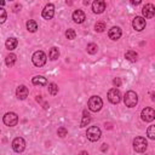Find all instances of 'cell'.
<instances>
[{
	"label": "cell",
	"instance_id": "cell-32",
	"mask_svg": "<svg viewBox=\"0 0 155 155\" xmlns=\"http://www.w3.org/2000/svg\"><path fill=\"white\" fill-rule=\"evenodd\" d=\"M13 8H15L13 11H15V12H17V11H19V10H21V5H18V4H17V5H15V7H13Z\"/></svg>",
	"mask_w": 155,
	"mask_h": 155
},
{
	"label": "cell",
	"instance_id": "cell-3",
	"mask_svg": "<svg viewBox=\"0 0 155 155\" xmlns=\"http://www.w3.org/2000/svg\"><path fill=\"white\" fill-rule=\"evenodd\" d=\"M147 147H148V142H147V139L144 137H136L133 139V148H134V150L137 153L145 151Z\"/></svg>",
	"mask_w": 155,
	"mask_h": 155
},
{
	"label": "cell",
	"instance_id": "cell-19",
	"mask_svg": "<svg viewBox=\"0 0 155 155\" xmlns=\"http://www.w3.org/2000/svg\"><path fill=\"white\" fill-rule=\"evenodd\" d=\"M137 57H138L137 52H136V51H132V50L127 51L126 54H125V58H126L127 61H130V62H136V61H137Z\"/></svg>",
	"mask_w": 155,
	"mask_h": 155
},
{
	"label": "cell",
	"instance_id": "cell-12",
	"mask_svg": "<svg viewBox=\"0 0 155 155\" xmlns=\"http://www.w3.org/2000/svg\"><path fill=\"white\" fill-rule=\"evenodd\" d=\"M41 15H42V17H44L45 19H51V18L53 17V15H54V6H53L52 4H47V5L44 7Z\"/></svg>",
	"mask_w": 155,
	"mask_h": 155
},
{
	"label": "cell",
	"instance_id": "cell-35",
	"mask_svg": "<svg viewBox=\"0 0 155 155\" xmlns=\"http://www.w3.org/2000/svg\"><path fill=\"white\" fill-rule=\"evenodd\" d=\"M131 4H133V5H139L140 1H139V0H138V1H131Z\"/></svg>",
	"mask_w": 155,
	"mask_h": 155
},
{
	"label": "cell",
	"instance_id": "cell-17",
	"mask_svg": "<svg viewBox=\"0 0 155 155\" xmlns=\"http://www.w3.org/2000/svg\"><path fill=\"white\" fill-rule=\"evenodd\" d=\"M17 45H18V40H17L16 38H8V39L6 40V42H5V46H6V48H7L8 51L15 50V48L17 47Z\"/></svg>",
	"mask_w": 155,
	"mask_h": 155
},
{
	"label": "cell",
	"instance_id": "cell-28",
	"mask_svg": "<svg viewBox=\"0 0 155 155\" xmlns=\"http://www.w3.org/2000/svg\"><path fill=\"white\" fill-rule=\"evenodd\" d=\"M65 36H67V39L73 40V39H75L76 33H75V30H74V29H68V30L65 31Z\"/></svg>",
	"mask_w": 155,
	"mask_h": 155
},
{
	"label": "cell",
	"instance_id": "cell-21",
	"mask_svg": "<svg viewBox=\"0 0 155 155\" xmlns=\"http://www.w3.org/2000/svg\"><path fill=\"white\" fill-rule=\"evenodd\" d=\"M90 121H91V116H90V114H88L87 111H84V116H82V120H81V122H80V127H85V126H87V125L90 124Z\"/></svg>",
	"mask_w": 155,
	"mask_h": 155
},
{
	"label": "cell",
	"instance_id": "cell-9",
	"mask_svg": "<svg viewBox=\"0 0 155 155\" xmlns=\"http://www.w3.org/2000/svg\"><path fill=\"white\" fill-rule=\"evenodd\" d=\"M25 148V142L22 137H16L13 140H12V149L16 151V153H22Z\"/></svg>",
	"mask_w": 155,
	"mask_h": 155
},
{
	"label": "cell",
	"instance_id": "cell-6",
	"mask_svg": "<svg viewBox=\"0 0 155 155\" xmlns=\"http://www.w3.org/2000/svg\"><path fill=\"white\" fill-rule=\"evenodd\" d=\"M17 122H18V116H17L16 113L10 111V113H6V114L4 115V124H5L6 126L12 127V126H16Z\"/></svg>",
	"mask_w": 155,
	"mask_h": 155
},
{
	"label": "cell",
	"instance_id": "cell-27",
	"mask_svg": "<svg viewBox=\"0 0 155 155\" xmlns=\"http://www.w3.org/2000/svg\"><path fill=\"white\" fill-rule=\"evenodd\" d=\"M147 136H148L150 139H154V138H155V126H154V125L149 126V128L147 130Z\"/></svg>",
	"mask_w": 155,
	"mask_h": 155
},
{
	"label": "cell",
	"instance_id": "cell-24",
	"mask_svg": "<svg viewBox=\"0 0 155 155\" xmlns=\"http://www.w3.org/2000/svg\"><path fill=\"white\" fill-rule=\"evenodd\" d=\"M86 48H87V52H88L90 54H94V53H97V51H98V46H97V44H94V42H90Z\"/></svg>",
	"mask_w": 155,
	"mask_h": 155
},
{
	"label": "cell",
	"instance_id": "cell-25",
	"mask_svg": "<svg viewBox=\"0 0 155 155\" xmlns=\"http://www.w3.org/2000/svg\"><path fill=\"white\" fill-rule=\"evenodd\" d=\"M48 92H50V94H52V96H56V94L58 93V86H57L54 82H51V84H48Z\"/></svg>",
	"mask_w": 155,
	"mask_h": 155
},
{
	"label": "cell",
	"instance_id": "cell-34",
	"mask_svg": "<svg viewBox=\"0 0 155 155\" xmlns=\"http://www.w3.org/2000/svg\"><path fill=\"white\" fill-rule=\"evenodd\" d=\"M79 155H88V153H87V151H85V150H82V151H80V153H79Z\"/></svg>",
	"mask_w": 155,
	"mask_h": 155
},
{
	"label": "cell",
	"instance_id": "cell-10",
	"mask_svg": "<svg viewBox=\"0 0 155 155\" xmlns=\"http://www.w3.org/2000/svg\"><path fill=\"white\" fill-rule=\"evenodd\" d=\"M132 25H133V28H134L137 31H140V30H143V29L145 28V19H144L143 17L137 16V17L133 18Z\"/></svg>",
	"mask_w": 155,
	"mask_h": 155
},
{
	"label": "cell",
	"instance_id": "cell-15",
	"mask_svg": "<svg viewBox=\"0 0 155 155\" xmlns=\"http://www.w3.org/2000/svg\"><path fill=\"white\" fill-rule=\"evenodd\" d=\"M121 34H122V31H121L120 27H113V28L109 30V33H108V35H109V38H110L111 40H117V39H120Z\"/></svg>",
	"mask_w": 155,
	"mask_h": 155
},
{
	"label": "cell",
	"instance_id": "cell-26",
	"mask_svg": "<svg viewBox=\"0 0 155 155\" xmlns=\"http://www.w3.org/2000/svg\"><path fill=\"white\" fill-rule=\"evenodd\" d=\"M94 29H96V31H99V33L104 31V30H105V23H104V22H102V21L97 22V23H96V25H94Z\"/></svg>",
	"mask_w": 155,
	"mask_h": 155
},
{
	"label": "cell",
	"instance_id": "cell-2",
	"mask_svg": "<svg viewBox=\"0 0 155 155\" xmlns=\"http://www.w3.org/2000/svg\"><path fill=\"white\" fill-rule=\"evenodd\" d=\"M87 105H88V109L90 110H92V111H99L102 109V107H103V101L98 96H92L88 99Z\"/></svg>",
	"mask_w": 155,
	"mask_h": 155
},
{
	"label": "cell",
	"instance_id": "cell-14",
	"mask_svg": "<svg viewBox=\"0 0 155 155\" xmlns=\"http://www.w3.org/2000/svg\"><path fill=\"white\" fill-rule=\"evenodd\" d=\"M73 19H74V22L75 23H82L85 19H86V16H85V13H84V11H81V10H75L74 12H73Z\"/></svg>",
	"mask_w": 155,
	"mask_h": 155
},
{
	"label": "cell",
	"instance_id": "cell-1",
	"mask_svg": "<svg viewBox=\"0 0 155 155\" xmlns=\"http://www.w3.org/2000/svg\"><path fill=\"white\" fill-rule=\"evenodd\" d=\"M124 102H125V105L128 107V108L136 107V104L138 103V96H137V93L134 91H127L125 93Z\"/></svg>",
	"mask_w": 155,
	"mask_h": 155
},
{
	"label": "cell",
	"instance_id": "cell-11",
	"mask_svg": "<svg viewBox=\"0 0 155 155\" xmlns=\"http://www.w3.org/2000/svg\"><path fill=\"white\" fill-rule=\"evenodd\" d=\"M142 12H143V16H144L145 18H151V17H154V15H155V7H154L153 4H145V5L143 6Z\"/></svg>",
	"mask_w": 155,
	"mask_h": 155
},
{
	"label": "cell",
	"instance_id": "cell-22",
	"mask_svg": "<svg viewBox=\"0 0 155 155\" xmlns=\"http://www.w3.org/2000/svg\"><path fill=\"white\" fill-rule=\"evenodd\" d=\"M27 29H28L29 31H31V33L36 31V29H38V23H36L35 21H33V19H29V21L27 22Z\"/></svg>",
	"mask_w": 155,
	"mask_h": 155
},
{
	"label": "cell",
	"instance_id": "cell-29",
	"mask_svg": "<svg viewBox=\"0 0 155 155\" xmlns=\"http://www.w3.org/2000/svg\"><path fill=\"white\" fill-rule=\"evenodd\" d=\"M6 17H7V13H6L5 8L4 7H0V24L6 21Z\"/></svg>",
	"mask_w": 155,
	"mask_h": 155
},
{
	"label": "cell",
	"instance_id": "cell-36",
	"mask_svg": "<svg viewBox=\"0 0 155 155\" xmlns=\"http://www.w3.org/2000/svg\"><path fill=\"white\" fill-rule=\"evenodd\" d=\"M5 5V1L4 0H0V6H4Z\"/></svg>",
	"mask_w": 155,
	"mask_h": 155
},
{
	"label": "cell",
	"instance_id": "cell-5",
	"mask_svg": "<svg viewBox=\"0 0 155 155\" xmlns=\"http://www.w3.org/2000/svg\"><path fill=\"white\" fill-rule=\"evenodd\" d=\"M86 136H87V138L91 142H97L101 138V130H99V127H97V126L88 127L87 132H86Z\"/></svg>",
	"mask_w": 155,
	"mask_h": 155
},
{
	"label": "cell",
	"instance_id": "cell-7",
	"mask_svg": "<svg viewBox=\"0 0 155 155\" xmlns=\"http://www.w3.org/2000/svg\"><path fill=\"white\" fill-rule=\"evenodd\" d=\"M108 99L113 104H117L121 101V93L117 88H110L108 91Z\"/></svg>",
	"mask_w": 155,
	"mask_h": 155
},
{
	"label": "cell",
	"instance_id": "cell-33",
	"mask_svg": "<svg viewBox=\"0 0 155 155\" xmlns=\"http://www.w3.org/2000/svg\"><path fill=\"white\" fill-rule=\"evenodd\" d=\"M108 149V145L107 144H103V147H102V151H105Z\"/></svg>",
	"mask_w": 155,
	"mask_h": 155
},
{
	"label": "cell",
	"instance_id": "cell-16",
	"mask_svg": "<svg viewBox=\"0 0 155 155\" xmlns=\"http://www.w3.org/2000/svg\"><path fill=\"white\" fill-rule=\"evenodd\" d=\"M28 93H29V91H28V88H27L24 85L18 86L17 90H16V94H17V97H18L19 99H25V98L28 97Z\"/></svg>",
	"mask_w": 155,
	"mask_h": 155
},
{
	"label": "cell",
	"instance_id": "cell-30",
	"mask_svg": "<svg viewBox=\"0 0 155 155\" xmlns=\"http://www.w3.org/2000/svg\"><path fill=\"white\" fill-rule=\"evenodd\" d=\"M67 133H68V131H67V128L65 127H59L58 128V131H57V134L59 136V137H65L67 136Z\"/></svg>",
	"mask_w": 155,
	"mask_h": 155
},
{
	"label": "cell",
	"instance_id": "cell-20",
	"mask_svg": "<svg viewBox=\"0 0 155 155\" xmlns=\"http://www.w3.org/2000/svg\"><path fill=\"white\" fill-rule=\"evenodd\" d=\"M16 59H17L16 54L10 53L8 56H6V58H5V63H6V65H7V67H12V65L16 63Z\"/></svg>",
	"mask_w": 155,
	"mask_h": 155
},
{
	"label": "cell",
	"instance_id": "cell-13",
	"mask_svg": "<svg viewBox=\"0 0 155 155\" xmlns=\"http://www.w3.org/2000/svg\"><path fill=\"white\" fill-rule=\"evenodd\" d=\"M92 10L94 13H102L105 10V2L103 0H96L92 4Z\"/></svg>",
	"mask_w": 155,
	"mask_h": 155
},
{
	"label": "cell",
	"instance_id": "cell-4",
	"mask_svg": "<svg viewBox=\"0 0 155 155\" xmlns=\"http://www.w3.org/2000/svg\"><path fill=\"white\" fill-rule=\"evenodd\" d=\"M31 61H33L34 65H36V67H42V65L46 63V54H45L42 51H35V52L33 53Z\"/></svg>",
	"mask_w": 155,
	"mask_h": 155
},
{
	"label": "cell",
	"instance_id": "cell-18",
	"mask_svg": "<svg viewBox=\"0 0 155 155\" xmlns=\"http://www.w3.org/2000/svg\"><path fill=\"white\" fill-rule=\"evenodd\" d=\"M31 82L34 84V85H39V86H45L46 84H47V80H46V78H44V76H41V75H38V76H34L33 78V80H31Z\"/></svg>",
	"mask_w": 155,
	"mask_h": 155
},
{
	"label": "cell",
	"instance_id": "cell-8",
	"mask_svg": "<svg viewBox=\"0 0 155 155\" xmlns=\"http://www.w3.org/2000/svg\"><path fill=\"white\" fill-rule=\"evenodd\" d=\"M140 116H142V120H144L147 122H150V121H153L155 119V110L153 108H150V107H147V108H144L142 110Z\"/></svg>",
	"mask_w": 155,
	"mask_h": 155
},
{
	"label": "cell",
	"instance_id": "cell-23",
	"mask_svg": "<svg viewBox=\"0 0 155 155\" xmlns=\"http://www.w3.org/2000/svg\"><path fill=\"white\" fill-rule=\"evenodd\" d=\"M48 57H50V59H52V61H56V59L59 57V51H58V48H57V47H52V48L50 50Z\"/></svg>",
	"mask_w": 155,
	"mask_h": 155
},
{
	"label": "cell",
	"instance_id": "cell-31",
	"mask_svg": "<svg viewBox=\"0 0 155 155\" xmlns=\"http://www.w3.org/2000/svg\"><path fill=\"white\" fill-rule=\"evenodd\" d=\"M113 84H114L116 87H120V86H121V79H120V78H115V79L113 80Z\"/></svg>",
	"mask_w": 155,
	"mask_h": 155
}]
</instances>
